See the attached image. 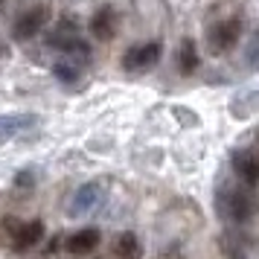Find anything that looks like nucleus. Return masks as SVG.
I'll return each mask as SVG.
<instances>
[{"label": "nucleus", "mask_w": 259, "mask_h": 259, "mask_svg": "<svg viewBox=\"0 0 259 259\" xmlns=\"http://www.w3.org/2000/svg\"><path fill=\"white\" fill-rule=\"evenodd\" d=\"M215 210L222 212L227 222H247L256 212V198L250 189L242 187H222L215 195Z\"/></svg>", "instance_id": "f257e3e1"}, {"label": "nucleus", "mask_w": 259, "mask_h": 259, "mask_svg": "<svg viewBox=\"0 0 259 259\" xmlns=\"http://www.w3.org/2000/svg\"><path fill=\"white\" fill-rule=\"evenodd\" d=\"M242 35V21L239 18H227L222 24H215L207 29V41H210L212 53H227Z\"/></svg>", "instance_id": "f03ea898"}, {"label": "nucleus", "mask_w": 259, "mask_h": 259, "mask_svg": "<svg viewBox=\"0 0 259 259\" xmlns=\"http://www.w3.org/2000/svg\"><path fill=\"white\" fill-rule=\"evenodd\" d=\"M160 61V44L157 41H149V44H134V47L122 56V67L125 70H149Z\"/></svg>", "instance_id": "7ed1b4c3"}, {"label": "nucleus", "mask_w": 259, "mask_h": 259, "mask_svg": "<svg viewBox=\"0 0 259 259\" xmlns=\"http://www.w3.org/2000/svg\"><path fill=\"white\" fill-rule=\"evenodd\" d=\"M102 201V187L99 184H84L70 201V215H84V212H91Z\"/></svg>", "instance_id": "20e7f679"}, {"label": "nucleus", "mask_w": 259, "mask_h": 259, "mask_svg": "<svg viewBox=\"0 0 259 259\" xmlns=\"http://www.w3.org/2000/svg\"><path fill=\"white\" fill-rule=\"evenodd\" d=\"M44 24H47V9L44 6H35V9L24 12L15 21V38H32Z\"/></svg>", "instance_id": "39448f33"}, {"label": "nucleus", "mask_w": 259, "mask_h": 259, "mask_svg": "<svg viewBox=\"0 0 259 259\" xmlns=\"http://www.w3.org/2000/svg\"><path fill=\"white\" fill-rule=\"evenodd\" d=\"M29 125H35V117H29V114H3V117H0V146L15 140V137H18L21 131H26Z\"/></svg>", "instance_id": "423d86ee"}, {"label": "nucleus", "mask_w": 259, "mask_h": 259, "mask_svg": "<svg viewBox=\"0 0 259 259\" xmlns=\"http://www.w3.org/2000/svg\"><path fill=\"white\" fill-rule=\"evenodd\" d=\"M91 29H94V35L99 38V41H111V38L117 35V15H114V9H111V6H102V9L94 15Z\"/></svg>", "instance_id": "0eeeda50"}, {"label": "nucleus", "mask_w": 259, "mask_h": 259, "mask_svg": "<svg viewBox=\"0 0 259 259\" xmlns=\"http://www.w3.org/2000/svg\"><path fill=\"white\" fill-rule=\"evenodd\" d=\"M233 166H236V175L242 178L245 184H259V157L253 152H242L233 157Z\"/></svg>", "instance_id": "6e6552de"}, {"label": "nucleus", "mask_w": 259, "mask_h": 259, "mask_svg": "<svg viewBox=\"0 0 259 259\" xmlns=\"http://www.w3.org/2000/svg\"><path fill=\"white\" fill-rule=\"evenodd\" d=\"M96 245H99V230H94V227H84V230H79V233H73L67 239V247H70V253H76V256L91 253Z\"/></svg>", "instance_id": "1a4fd4ad"}, {"label": "nucleus", "mask_w": 259, "mask_h": 259, "mask_svg": "<svg viewBox=\"0 0 259 259\" xmlns=\"http://www.w3.org/2000/svg\"><path fill=\"white\" fill-rule=\"evenodd\" d=\"M41 233H44V224H41V222L24 224V227L15 233V242H18V247H32L38 239H41Z\"/></svg>", "instance_id": "9d476101"}, {"label": "nucleus", "mask_w": 259, "mask_h": 259, "mask_svg": "<svg viewBox=\"0 0 259 259\" xmlns=\"http://www.w3.org/2000/svg\"><path fill=\"white\" fill-rule=\"evenodd\" d=\"M178 64H181V73H192L195 67H198V50H195V44L192 41H184L181 44V56H178Z\"/></svg>", "instance_id": "9b49d317"}, {"label": "nucleus", "mask_w": 259, "mask_h": 259, "mask_svg": "<svg viewBox=\"0 0 259 259\" xmlns=\"http://www.w3.org/2000/svg\"><path fill=\"white\" fill-rule=\"evenodd\" d=\"M117 253L122 259H140V242L134 233H122L117 239Z\"/></svg>", "instance_id": "f8f14e48"}, {"label": "nucleus", "mask_w": 259, "mask_h": 259, "mask_svg": "<svg viewBox=\"0 0 259 259\" xmlns=\"http://www.w3.org/2000/svg\"><path fill=\"white\" fill-rule=\"evenodd\" d=\"M56 76L64 79V82H73V79L79 76V67H76V64H56Z\"/></svg>", "instance_id": "ddd939ff"}]
</instances>
